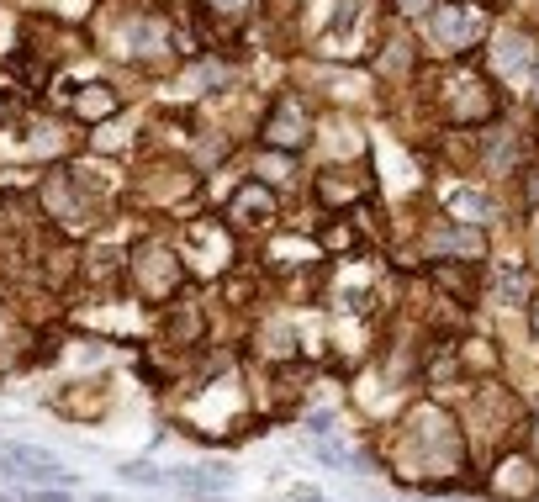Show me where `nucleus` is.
Instances as JSON below:
<instances>
[{
    "instance_id": "nucleus-1",
    "label": "nucleus",
    "mask_w": 539,
    "mask_h": 502,
    "mask_svg": "<svg viewBox=\"0 0 539 502\" xmlns=\"http://www.w3.org/2000/svg\"><path fill=\"white\" fill-rule=\"evenodd\" d=\"M402 460H407V476H418V481L455 476L466 466V439H460L455 418L434 402L413 407V413H407V429H402Z\"/></svg>"
},
{
    "instance_id": "nucleus-2",
    "label": "nucleus",
    "mask_w": 539,
    "mask_h": 502,
    "mask_svg": "<svg viewBox=\"0 0 539 502\" xmlns=\"http://www.w3.org/2000/svg\"><path fill=\"white\" fill-rule=\"evenodd\" d=\"M133 281H138V291L148 296V302H164V296L180 291V259L170 249H143L133 259Z\"/></svg>"
},
{
    "instance_id": "nucleus-3",
    "label": "nucleus",
    "mask_w": 539,
    "mask_h": 502,
    "mask_svg": "<svg viewBox=\"0 0 539 502\" xmlns=\"http://www.w3.org/2000/svg\"><path fill=\"white\" fill-rule=\"evenodd\" d=\"M429 37L444 53H460V48H471L481 37V16L471 6H434L429 11Z\"/></svg>"
},
{
    "instance_id": "nucleus-4",
    "label": "nucleus",
    "mask_w": 539,
    "mask_h": 502,
    "mask_svg": "<svg viewBox=\"0 0 539 502\" xmlns=\"http://www.w3.org/2000/svg\"><path fill=\"white\" fill-rule=\"evenodd\" d=\"M312 138V122H307V106L302 101H275V111H270V122H265V143L270 148H281V154H296Z\"/></svg>"
},
{
    "instance_id": "nucleus-5",
    "label": "nucleus",
    "mask_w": 539,
    "mask_h": 502,
    "mask_svg": "<svg viewBox=\"0 0 539 502\" xmlns=\"http://www.w3.org/2000/svg\"><path fill=\"white\" fill-rule=\"evenodd\" d=\"M492 492L508 497V502H524V497H539V466L529 455H508L503 466L492 471Z\"/></svg>"
},
{
    "instance_id": "nucleus-6",
    "label": "nucleus",
    "mask_w": 539,
    "mask_h": 502,
    "mask_svg": "<svg viewBox=\"0 0 539 502\" xmlns=\"http://www.w3.org/2000/svg\"><path fill=\"white\" fill-rule=\"evenodd\" d=\"M233 222H244V228H265V222L275 217V191L265 180H249L244 191L233 196V207H228Z\"/></svg>"
},
{
    "instance_id": "nucleus-7",
    "label": "nucleus",
    "mask_w": 539,
    "mask_h": 502,
    "mask_svg": "<svg viewBox=\"0 0 539 502\" xmlns=\"http://www.w3.org/2000/svg\"><path fill=\"white\" fill-rule=\"evenodd\" d=\"M122 43H127L133 59H159V53L170 48V32H164V22H127Z\"/></svg>"
},
{
    "instance_id": "nucleus-8",
    "label": "nucleus",
    "mask_w": 539,
    "mask_h": 502,
    "mask_svg": "<svg viewBox=\"0 0 539 502\" xmlns=\"http://www.w3.org/2000/svg\"><path fill=\"white\" fill-rule=\"evenodd\" d=\"M429 249L434 254H466V259H481V233L476 228H460V222H450V228H439L434 238H429Z\"/></svg>"
},
{
    "instance_id": "nucleus-9",
    "label": "nucleus",
    "mask_w": 539,
    "mask_h": 502,
    "mask_svg": "<svg viewBox=\"0 0 539 502\" xmlns=\"http://www.w3.org/2000/svg\"><path fill=\"white\" fill-rule=\"evenodd\" d=\"M492 59H497V69H503V74H524V69L534 64V53H529V43H524L518 32H503V37H497V53H492Z\"/></svg>"
},
{
    "instance_id": "nucleus-10",
    "label": "nucleus",
    "mask_w": 539,
    "mask_h": 502,
    "mask_svg": "<svg viewBox=\"0 0 539 502\" xmlns=\"http://www.w3.org/2000/svg\"><path fill=\"white\" fill-rule=\"evenodd\" d=\"M117 481L122 487H164V471L154 466V460H117Z\"/></svg>"
},
{
    "instance_id": "nucleus-11",
    "label": "nucleus",
    "mask_w": 539,
    "mask_h": 502,
    "mask_svg": "<svg viewBox=\"0 0 539 502\" xmlns=\"http://www.w3.org/2000/svg\"><path fill=\"white\" fill-rule=\"evenodd\" d=\"M450 212H455V222H487L492 217V201L481 196V191H455L450 196Z\"/></svg>"
},
{
    "instance_id": "nucleus-12",
    "label": "nucleus",
    "mask_w": 539,
    "mask_h": 502,
    "mask_svg": "<svg viewBox=\"0 0 539 502\" xmlns=\"http://www.w3.org/2000/svg\"><path fill=\"white\" fill-rule=\"evenodd\" d=\"M524 291H529L524 270H503V275H497V296H508V302H524Z\"/></svg>"
},
{
    "instance_id": "nucleus-13",
    "label": "nucleus",
    "mask_w": 539,
    "mask_h": 502,
    "mask_svg": "<svg viewBox=\"0 0 539 502\" xmlns=\"http://www.w3.org/2000/svg\"><path fill=\"white\" fill-rule=\"evenodd\" d=\"M16 502H69V487H32V492H22Z\"/></svg>"
},
{
    "instance_id": "nucleus-14",
    "label": "nucleus",
    "mask_w": 539,
    "mask_h": 502,
    "mask_svg": "<svg viewBox=\"0 0 539 502\" xmlns=\"http://www.w3.org/2000/svg\"><path fill=\"white\" fill-rule=\"evenodd\" d=\"M85 117H96V111H111V96H106V85H90V96L80 101Z\"/></svg>"
},
{
    "instance_id": "nucleus-15",
    "label": "nucleus",
    "mask_w": 539,
    "mask_h": 502,
    "mask_svg": "<svg viewBox=\"0 0 539 502\" xmlns=\"http://www.w3.org/2000/svg\"><path fill=\"white\" fill-rule=\"evenodd\" d=\"M286 502H333L328 492H318V487H307V481H296V487L286 492Z\"/></svg>"
},
{
    "instance_id": "nucleus-16",
    "label": "nucleus",
    "mask_w": 539,
    "mask_h": 502,
    "mask_svg": "<svg viewBox=\"0 0 539 502\" xmlns=\"http://www.w3.org/2000/svg\"><path fill=\"white\" fill-rule=\"evenodd\" d=\"M207 6H212V11H222V16H244V11L254 6V0H207Z\"/></svg>"
},
{
    "instance_id": "nucleus-17",
    "label": "nucleus",
    "mask_w": 539,
    "mask_h": 502,
    "mask_svg": "<svg viewBox=\"0 0 539 502\" xmlns=\"http://www.w3.org/2000/svg\"><path fill=\"white\" fill-rule=\"evenodd\" d=\"M85 502H122V497H111V492H96V497H85Z\"/></svg>"
},
{
    "instance_id": "nucleus-18",
    "label": "nucleus",
    "mask_w": 539,
    "mask_h": 502,
    "mask_svg": "<svg viewBox=\"0 0 539 502\" xmlns=\"http://www.w3.org/2000/svg\"><path fill=\"white\" fill-rule=\"evenodd\" d=\"M534 333H539V307H534Z\"/></svg>"
},
{
    "instance_id": "nucleus-19",
    "label": "nucleus",
    "mask_w": 539,
    "mask_h": 502,
    "mask_svg": "<svg viewBox=\"0 0 539 502\" xmlns=\"http://www.w3.org/2000/svg\"><path fill=\"white\" fill-rule=\"evenodd\" d=\"M0 502H16V497H6V492H0Z\"/></svg>"
}]
</instances>
